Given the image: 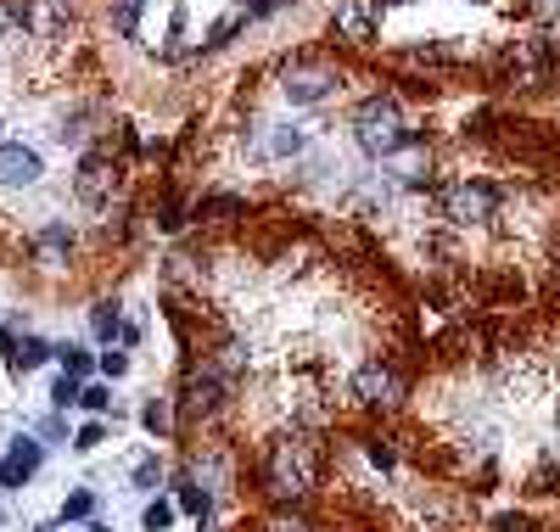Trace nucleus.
Returning <instances> with one entry per match:
<instances>
[{"label":"nucleus","instance_id":"1","mask_svg":"<svg viewBox=\"0 0 560 532\" xmlns=\"http://www.w3.org/2000/svg\"><path fill=\"white\" fill-rule=\"evenodd\" d=\"M353 135H359V146L370 157H392L404 140H415L404 129V112H398V101H392V96L359 101V112H353Z\"/></svg>","mask_w":560,"mask_h":532},{"label":"nucleus","instance_id":"2","mask_svg":"<svg viewBox=\"0 0 560 532\" xmlns=\"http://www.w3.org/2000/svg\"><path fill=\"white\" fill-rule=\"evenodd\" d=\"M314 488V443L308 437H280L269 448V493L275 499H303Z\"/></svg>","mask_w":560,"mask_h":532},{"label":"nucleus","instance_id":"3","mask_svg":"<svg viewBox=\"0 0 560 532\" xmlns=\"http://www.w3.org/2000/svg\"><path fill=\"white\" fill-rule=\"evenodd\" d=\"M493 208H499V191H493L488 180H454V185H443L448 224H488Z\"/></svg>","mask_w":560,"mask_h":532},{"label":"nucleus","instance_id":"4","mask_svg":"<svg viewBox=\"0 0 560 532\" xmlns=\"http://www.w3.org/2000/svg\"><path fill=\"white\" fill-rule=\"evenodd\" d=\"M331 90H342V79H336V68H325V62H297V68H286V79H280V96L292 101V107H320Z\"/></svg>","mask_w":560,"mask_h":532},{"label":"nucleus","instance_id":"5","mask_svg":"<svg viewBox=\"0 0 560 532\" xmlns=\"http://www.w3.org/2000/svg\"><path fill=\"white\" fill-rule=\"evenodd\" d=\"M353 398H359V404H370V409H392L398 398H404V381L392 376L381 359H370V364H359V370H353Z\"/></svg>","mask_w":560,"mask_h":532},{"label":"nucleus","instance_id":"6","mask_svg":"<svg viewBox=\"0 0 560 532\" xmlns=\"http://www.w3.org/2000/svg\"><path fill=\"white\" fill-rule=\"evenodd\" d=\"M336 34L353 45H370L381 34V0H342L336 6Z\"/></svg>","mask_w":560,"mask_h":532},{"label":"nucleus","instance_id":"7","mask_svg":"<svg viewBox=\"0 0 560 532\" xmlns=\"http://www.w3.org/2000/svg\"><path fill=\"white\" fill-rule=\"evenodd\" d=\"M79 196L90 202V208H101V202H112V191H118V168H112V157H101V152H90L79 163Z\"/></svg>","mask_w":560,"mask_h":532},{"label":"nucleus","instance_id":"8","mask_svg":"<svg viewBox=\"0 0 560 532\" xmlns=\"http://www.w3.org/2000/svg\"><path fill=\"white\" fill-rule=\"evenodd\" d=\"M45 163L40 152H28V146H0V185H12V191H28V185H40Z\"/></svg>","mask_w":560,"mask_h":532},{"label":"nucleus","instance_id":"9","mask_svg":"<svg viewBox=\"0 0 560 532\" xmlns=\"http://www.w3.org/2000/svg\"><path fill=\"white\" fill-rule=\"evenodd\" d=\"M40 460H45V448L34 443V437H17V443L6 448V460H0V488H23V482H34Z\"/></svg>","mask_w":560,"mask_h":532},{"label":"nucleus","instance_id":"10","mask_svg":"<svg viewBox=\"0 0 560 532\" xmlns=\"http://www.w3.org/2000/svg\"><path fill=\"white\" fill-rule=\"evenodd\" d=\"M185 404H191L196 415H213V409L224 404V376L219 370H196V376L185 381Z\"/></svg>","mask_w":560,"mask_h":532},{"label":"nucleus","instance_id":"11","mask_svg":"<svg viewBox=\"0 0 560 532\" xmlns=\"http://www.w3.org/2000/svg\"><path fill=\"white\" fill-rule=\"evenodd\" d=\"M264 135L269 140H258V152H264V157H297L308 146V135L297 124H275V129H264Z\"/></svg>","mask_w":560,"mask_h":532},{"label":"nucleus","instance_id":"12","mask_svg":"<svg viewBox=\"0 0 560 532\" xmlns=\"http://www.w3.org/2000/svg\"><path fill=\"white\" fill-rule=\"evenodd\" d=\"M387 163H392V174H398V180H426V152H420L415 140H404V146L387 157Z\"/></svg>","mask_w":560,"mask_h":532},{"label":"nucleus","instance_id":"13","mask_svg":"<svg viewBox=\"0 0 560 532\" xmlns=\"http://www.w3.org/2000/svg\"><path fill=\"white\" fill-rule=\"evenodd\" d=\"M68 247H73L68 224H45L40 236H34V252H40V258H68Z\"/></svg>","mask_w":560,"mask_h":532},{"label":"nucleus","instance_id":"14","mask_svg":"<svg viewBox=\"0 0 560 532\" xmlns=\"http://www.w3.org/2000/svg\"><path fill=\"white\" fill-rule=\"evenodd\" d=\"M241 23H247V12H230V17H219V23L208 28V40H202V51H224V45H230V34H236Z\"/></svg>","mask_w":560,"mask_h":532},{"label":"nucleus","instance_id":"15","mask_svg":"<svg viewBox=\"0 0 560 532\" xmlns=\"http://www.w3.org/2000/svg\"><path fill=\"white\" fill-rule=\"evenodd\" d=\"M45 359H51V342H40V336H23V348H17L12 370H34V364H45Z\"/></svg>","mask_w":560,"mask_h":532},{"label":"nucleus","instance_id":"16","mask_svg":"<svg viewBox=\"0 0 560 532\" xmlns=\"http://www.w3.org/2000/svg\"><path fill=\"white\" fill-rule=\"evenodd\" d=\"M202 213H208V219H241V213H247V202H241V196H208V202H202Z\"/></svg>","mask_w":560,"mask_h":532},{"label":"nucleus","instance_id":"17","mask_svg":"<svg viewBox=\"0 0 560 532\" xmlns=\"http://www.w3.org/2000/svg\"><path fill=\"white\" fill-rule=\"evenodd\" d=\"M79 398H84L79 376H68V370H62V376H56V387H51V404H62V409H68V404H79Z\"/></svg>","mask_w":560,"mask_h":532},{"label":"nucleus","instance_id":"18","mask_svg":"<svg viewBox=\"0 0 560 532\" xmlns=\"http://www.w3.org/2000/svg\"><path fill=\"white\" fill-rule=\"evenodd\" d=\"M208 488H196V482H180V510H191V516H208Z\"/></svg>","mask_w":560,"mask_h":532},{"label":"nucleus","instance_id":"19","mask_svg":"<svg viewBox=\"0 0 560 532\" xmlns=\"http://www.w3.org/2000/svg\"><path fill=\"white\" fill-rule=\"evenodd\" d=\"M90 510H96V493H68L62 499V521H84Z\"/></svg>","mask_w":560,"mask_h":532},{"label":"nucleus","instance_id":"20","mask_svg":"<svg viewBox=\"0 0 560 532\" xmlns=\"http://www.w3.org/2000/svg\"><path fill=\"white\" fill-rule=\"evenodd\" d=\"M140 6H146V0H118V12H112V23H118V34H135V23H140Z\"/></svg>","mask_w":560,"mask_h":532},{"label":"nucleus","instance_id":"21","mask_svg":"<svg viewBox=\"0 0 560 532\" xmlns=\"http://www.w3.org/2000/svg\"><path fill=\"white\" fill-rule=\"evenodd\" d=\"M140 521H146V532H163L168 521H174V504H163V499L146 504V510H140Z\"/></svg>","mask_w":560,"mask_h":532},{"label":"nucleus","instance_id":"22","mask_svg":"<svg viewBox=\"0 0 560 532\" xmlns=\"http://www.w3.org/2000/svg\"><path fill=\"white\" fill-rule=\"evenodd\" d=\"M140 420H146V432H157V437H163L168 426H174V420H168V404H157V398H152L146 409H140Z\"/></svg>","mask_w":560,"mask_h":532},{"label":"nucleus","instance_id":"23","mask_svg":"<svg viewBox=\"0 0 560 532\" xmlns=\"http://www.w3.org/2000/svg\"><path fill=\"white\" fill-rule=\"evenodd\" d=\"M90 325H96V336H112V331H118V303H96Z\"/></svg>","mask_w":560,"mask_h":532},{"label":"nucleus","instance_id":"24","mask_svg":"<svg viewBox=\"0 0 560 532\" xmlns=\"http://www.w3.org/2000/svg\"><path fill=\"white\" fill-rule=\"evenodd\" d=\"M79 409H90V415H101V409H112V398H107V387H84V398H79Z\"/></svg>","mask_w":560,"mask_h":532},{"label":"nucleus","instance_id":"25","mask_svg":"<svg viewBox=\"0 0 560 532\" xmlns=\"http://www.w3.org/2000/svg\"><path fill=\"white\" fill-rule=\"evenodd\" d=\"M157 476H163V465H157V460H140L135 465V488H157Z\"/></svg>","mask_w":560,"mask_h":532},{"label":"nucleus","instance_id":"26","mask_svg":"<svg viewBox=\"0 0 560 532\" xmlns=\"http://www.w3.org/2000/svg\"><path fill=\"white\" fill-rule=\"evenodd\" d=\"M62 364H68V376H84V370H90V353H84V348H62Z\"/></svg>","mask_w":560,"mask_h":532},{"label":"nucleus","instance_id":"27","mask_svg":"<svg viewBox=\"0 0 560 532\" xmlns=\"http://www.w3.org/2000/svg\"><path fill=\"white\" fill-rule=\"evenodd\" d=\"M292 0H247V17H275V12H286Z\"/></svg>","mask_w":560,"mask_h":532},{"label":"nucleus","instance_id":"28","mask_svg":"<svg viewBox=\"0 0 560 532\" xmlns=\"http://www.w3.org/2000/svg\"><path fill=\"white\" fill-rule=\"evenodd\" d=\"M101 370H107V376H124V370H129V353H124V348L101 353Z\"/></svg>","mask_w":560,"mask_h":532},{"label":"nucleus","instance_id":"29","mask_svg":"<svg viewBox=\"0 0 560 532\" xmlns=\"http://www.w3.org/2000/svg\"><path fill=\"white\" fill-rule=\"evenodd\" d=\"M101 437H107L101 426H84V432L73 437V443H79V454H90V448H101Z\"/></svg>","mask_w":560,"mask_h":532},{"label":"nucleus","instance_id":"30","mask_svg":"<svg viewBox=\"0 0 560 532\" xmlns=\"http://www.w3.org/2000/svg\"><path fill=\"white\" fill-rule=\"evenodd\" d=\"M241 364H247V348H241V342H230V348H224V370H241Z\"/></svg>","mask_w":560,"mask_h":532},{"label":"nucleus","instance_id":"31","mask_svg":"<svg viewBox=\"0 0 560 532\" xmlns=\"http://www.w3.org/2000/svg\"><path fill=\"white\" fill-rule=\"evenodd\" d=\"M12 28H17V6H0V40H6Z\"/></svg>","mask_w":560,"mask_h":532},{"label":"nucleus","instance_id":"32","mask_svg":"<svg viewBox=\"0 0 560 532\" xmlns=\"http://www.w3.org/2000/svg\"><path fill=\"white\" fill-rule=\"evenodd\" d=\"M269 532H308V521H297V516H280Z\"/></svg>","mask_w":560,"mask_h":532},{"label":"nucleus","instance_id":"33","mask_svg":"<svg viewBox=\"0 0 560 532\" xmlns=\"http://www.w3.org/2000/svg\"><path fill=\"white\" fill-rule=\"evenodd\" d=\"M381 6H409V0H381Z\"/></svg>","mask_w":560,"mask_h":532},{"label":"nucleus","instance_id":"34","mask_svg":"<svg viewBox=\"0 0 560 532\" xmlns=\"http://www.w3.org/2000/svg\"><path fill=\"white\" fill-rule=\"evenodd\" d=\"M34 532H51V527H34Z\"/></svg>","mask_w":560,"mask_h":532},{"label":"nucleus","instance_id":"35","mask_svg":"<svg viewBox=\"0 0 560 532\" xmlns=\"http://www.w3.org/2000/svg\"><path fill=\"white\" fill-rule=\"evenodd\" d=\"M90 532H107V527H90Z\"/></svg>","mask_w":560,"mask_h":532}]
</instances>
